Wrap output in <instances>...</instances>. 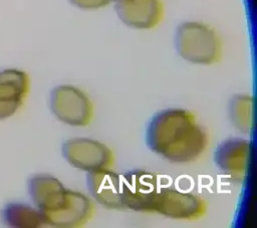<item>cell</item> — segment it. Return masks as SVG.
<instances>
[{
    "mask_svg": "<svg viewBox=\"0 0 257 228\" xmlns=\"http://www.w3.org/2000/svg\"><path fill=\"white\" fill-rule=\"evenodd\" d=\"M146 141L149 148L168 161L190 163L207 149L208 137L193 113L185 109H167L149 124Z\"/></svg>",
    "mask_w": 257,
    "mask_h": 228,
    "instance_id": "1",
    "label": "cell"
},
{
    "mask_svg": "<svg viewBox=\"0 0 257 228\" xmlns=\"http://www.w3.org/2000/svg\"><path fill=\"white\" fill-rule=\"evenodd\" d=\"M28 189L44 224L54 227H79L93 214V205L86 196L66 190L51 176L32 178Z\"/></svg>",
    "mask_w": 257,
    "mask_h": 228,
    "instance_id": "2",
    "label": "cell"
},
{
    "mask_svg": "<svg viewBox=\"0 0 257 228\" xmlns=\"http://www.w3.org/2000/svg\"><path fill=\"white\" fill-rule=\"evenodd\" d=\"M175 46L179 55L195 64L210 65L222 56V42L216 30L208 24L187 21L176 30Z\"/></svg>",
    "mask_w": 257,
    "mask_h": 228,
    "instance_id": "3",
    "label": "cell"
},
{
    "mask_svg": "<svg viewBox=\"0 0 257 228\" xmlns=\"http://www.w3.org/2000/svg\"><path fill=\"white\" fill-rule=\"evenodd\" d=\"M161 190L157 175L147 171H130L120 175V197L123 208L153 212Z\"/></svg>",
    "mask_w": 257,
    "mask_h": 228,
    "instance_id": "4",
    "label": "cell"
},
{
    "mask_svg": "<svg viewBox=\"0 0 257 228\" xmlns=\"http://www.w3.org/2000/svg\"><path fill=\"white\" fill-rule=\"evenodd\" d=\"M50 106L55 117L70 126H87L93 115V107L88 96L79 88L61 85L53 89Z\"/></svg>",
    "mask_w": 257,
    "mask_h": 228,
    "instance_id": "5",
    "label": "cell"
},
{
    "mask_svg": "<svg viewBox=\"0 0 257 228\" xmlns=\"http://www.w3.org/2000/svg\"><path fill=\"white\" fill-rule=\"evenodd\" d=\"M62 154L70 165L86 172L110 169L114 161L112 151L104 144L84 138L66 141Z\"/></svg>",
    "mask_w": 257,
    "mask_h": 228,
    "instance_id": "6",
    "label": "cell"
},
{
    "mask_svg": "<svg viewBox=\"0 0 257 228\" xmlns=\"http://www.w3.org/2000/svg\"><path fill=\"white\" fill-rule=\"evenodd\" d=\"M206 209L205 201L199 196L175 189L161 188L153 212L174 219L196 220L206 213Z\"/></svg>",
    "mask_w": 257,
    "mask_h": 228,
    "instance_id": "7",
    "label": "cell"
},
{
    "mask_svg": "<svg viewBox=\"0 0 257 228\" xmlns=\"http://www.w3.org/2000/svg\"><path fill=\"white\" fill-rule=\"evenodd\" d=\"M118 18L127 26L138 29H151L157 26L164 16L162 0H112Z\"/></svg>",
    "mask_w": 257,
    "mask_h": 228,
    "instance_id": "8",
    "label": "cell"
},
{
    "mask_svg": "<svg viewBox=\"0 0 257 228\" xmlns=\"http://www.w3.org/2000/svg\"><path fill=\"white\" fill-rule=\"evenodd\" d=\"M29 91V76L22 70L0 71V120L16 112Z\"/></svg>",
    "mask_w": 257,
    "mask_h": 228,
    "instance_id": "9",
    "label": "cell"
},
{
    "mask_svg": "<svg viewBox=\"0 0 257 228\" xmlns=\"http://www.w3.org/2000/svg\"><path fill=\"white\" fill-rule=\"evenodd\" d=\"M86 185L90 195L108 209L123 208L120 197V175L110 169L88 172Z\"/></svg>",
    "mask_w": 257,
    "mask_h": 228,
    "instance_id": "10",
    "label": "cell"
},
{
    "mask_svg": "<svg viewBox=\"0 0 257 228\" xmlns=\"http://www.w3.org/2000/svg\"><path fill=\"white\" fill-rule=\"evenodd\" d=\"M250 144L243 139H230L223 142L215 152L217 166L232 177H242L248 167Z\"/></svg>",
    "mask_w": 257,
    "mask_h": 228,
    "instance_id": "11",
    "label": "cell"
},
{
    "mask_svg": "<svg viewBox=\"0 0 257 228\" xmlns=\"http://www.w3.org/2000/svg\"><path fill=\"white\" fill-rule=\"evenodd\" d=\"M1 216L3 223L10 227H40L44 224L40 212L24 204L6 205Z\"/></svg>",
    "mask_w": 257,
    "mask_h": 228,
    "instance_id": "12",
    "label": "cell"
},
{
    "mask_svg": "<svg viewBox=\"0 0 257 228\" xmlns=\"http://www.w3.org/2000/svg\"><path fill=\"white\" fill-rule=\"evenodd\" d=\"M253 98L247 94L236 95L229 106V115L232 124L242 133H249L252 128Z\"/></svg>",
    "mask_w": 257,
    "mask_h": 228,
    "instance_id": "13",
    "label": "cell"
},
{
    "mask_svg": "<svg viewBox=\"0 0 257 228\" xmlns=\"http://www.w3.org/2000/svg\"><path fill=\"white\" fill-rule=\"evenodd\" d=\"M74 5L84 9H94L105 6L111 0H70Z\"/></svg>",
    "mask_w": 257,
    "mask_h": 228,
    "instance_id": "14",
    "label": "cell"
}]
</instances>
